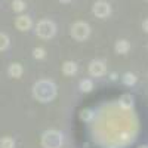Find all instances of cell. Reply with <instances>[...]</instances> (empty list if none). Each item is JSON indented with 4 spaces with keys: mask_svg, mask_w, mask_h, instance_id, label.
Listing matches in <instances>:
<instances>
[{
    "mask_svg": "<svg viewBox=\"0 0 148 148\" xmlns=\"http://www.w3.org/2000/svg\"><path fill=\"white\" fill-rule=\"evenodd\" d=\"M123 82H125L126 84H133L135 82H136V79H135V76L133 74H130V73H127V74H125V77H123Z\"/></svg>",
    "mask_w": 148,
    "mask_h": 148,
    "instance_id": "9a60e30c",
    "label": "cell"
},
{
    "mask_svg": "<svg viewBox=\"0 0 148 148\" xmlns=\"http://www.w3.org/2000/svg\"><path fill=\"white\" fill-rule=\"evenodd\" d=\"M55 33H56V25L51 19H43L36 27V34L42 39H52Z\"/></svg>",
    "mask_w": 148,
    "mask_h": 148,
    "instance_id": "3957f363",
    "label": "cell"
},
{
    "mask_svg": "<svg viewBox=\"0 0 148 148\" xmlns=\"http://www.w3.org/2000/svg\"><path fill=\"white\" fill-rule=\"evenodd\" d=\"M92 10H93L95 16H98V18H107L110 15V12H111V8H110V5L105 2V0H98V2H95Z\"/></svg>",
    "mask_w": 148,
    "mask_h": 148,
    "instance_id": "5b68a950",
    "label": "cell"
},
{
    "mask_svg": "<svg viewBox=\"0 0 148 148\" xmlns=\"http://www.w3.org/2000/svg\"><path fill=\"white\" fill-rule=\"evenodd\" d=\"M43 148H61L62 145V133L58 130H46L42 135Z\"/></svg>",
    "mask_w": 148,
    "mask_h": 148,
    "instance_id": "7a4b0ae2",
    "label": "cell"
},
{
    "mask_svg": "<svg viewBox=\"0 0 148 148\" xmlns=\"http://www.w3.org/2000/svg\"><path fill=\"white\" fill-rule=\"evenodd\" d=\"M79 86H80V90H82V92H90V90L93 89V83H92V80H89V79L82 80Z\"/></svg>",
    "mask_w": 148,
    "mask_h": 148,
    "instance_id": "8fae6325",
    "label": "cell"
},
{
    "mask_svg": "<svg viewBox=\"0 0 148 148\" xmlns=\"http://www.w3.org/2000/svg\"><path fill=\"white\" fill-rule=\"evenodd\" d=\"M139 148H148V147H147V145H141Z\"/></svg>",
    "mask_w": 148,
    "mask_h": 148,
    "instance_id": "d6986e66",
    "label": "cell"
},
{
    "mask_svg": "<svg viewBox=\"0 0 148 148\" xmlns=\"http://www.w3.org/2000/svg\"><path fill=\"white\" fill-rule=\"evenodd\" d=\"M76 71H77V65H76V62H73V61H67L62 65V73L65 76H74Z\"/></svg>",
    "mask_w": 148,
    "mask_h": 148,
    "instance_id": "ba28073f",
    "label": "cell"
},
{
    "mask_svg": "<svg viewBox=\"0 0 148 148\" xmlns=\"http://www.w3.org/2000/svg\"><path fill=\"white\" fill-rule=\"evenodd\" d=\"M105 71H107V67H105V64L102 62V61L95 59V61H92L90 65H89V73L92 74L93 77H101V76H104Z\"/></svg>",
    "mask_w": 148,
    "mask_h": 148,
    "instance_id": "8992f818",
    "label": "cell"
},
{
    "mask_svg": "<svg viewBox=\"0 0 148 148\" xmlns=\"http://www.w3.org/2000/svg\"><path fill=\"white\" fill-rule=\"evenodd\" d=\"M142 28H144V31L148 33V19H145V21L142 22Z\"/></svg>",
    "mask_w": 148,
    "mask_h": 148,
    "instance_id": "e0dca14e",
    "label": "cell"
},
{
    "mask_svg": "<svg viewBox=\"0 0 148 148\" xmlns=\"http://www.w3.org/2000/svg\"><path fill=\"white\" fill-rule=\"evenodd\" d=\"M8 73H9V76L10 77H14V79H19L21 77V74H22V67L19 64H10L9 68H8Z\"/></svg>",
    "mask_w": 148,
    "mask_h": 148,
    "instance_id": "9c48e42d",
    "label": "cell"
},
{
    "mask_svg": "<svg viewBox=\"0 0 148 148\" xmlns=\"http://www.w3.org/2000/svg\"><path fill=\"white\" fill-rule=\"evenodd\" d=\"M129 49H130V45L127 40H119L116 43V52L117 53H121V55H125L129 52Z\"/></svg>",
    "mask_w": 148,
    "mask_h": 148,
    "instance_id": "30bf717a",
    "label": "cell"
},
{
    "mask_svg": "<svg viewBox=\"0 0 148 148\" xmlns=\"http://www.w3.org/2000/svg\"><path fill=\"white\" fill-rule=\"evenodd\" d=\"M14 10L15 12H22L25 9V3H24V0H14Z\"/></svg>",
    "mask_w": 148,
    "mask_h": 148,
    "instance_id": "5bb4252c",
    "label": "cell"
},
{
    "mask_svg": "<svg viewBox=\"0 0 148 148\" xmlns=\"http://www.w3.org/2000/svg\"><path fill=\"white\" fill-rule=\"evenodd\" d=\"M89 34H90V27L86 22L79 21V22H76L71 27V36H73V39H76L79 42L86 40L89 37Z\"/></svg>",
    "mask_w": 148,
    "mask_h": 148,
    "instance_id": "277c9868",
    "label": "cell"
},
{
    "mask_svg": "<svg viewBox=\"0 0 148 148\" xmlns=\"http://www.w3.org/2000/svg\"><path fill=\"white\" fill-rule=\"evenodd\" d=\"M14 147H15V141L9 136H5L0 141V148H14Z\"/></svg>",
    "mask_w": 148,
    "mask_h": 148,
    "instance_id": "7c38bea8",
    "label": "cell"
},
{
    "mask_svg": "<svg viewBox=\"0 0 148 148\" xmlns=\"http://www.w3.org/2000/svg\"><path fill=\"white\" fill-rule=\"evenodd\" d=\"M15 25H16V28L21 30V31H27V30L31 28L33 22H31V18H30V16H27V15H21V16L16 18Z\"/></svg>",
    "mask_w": 148,
    "mask_h": 148,
    "instance_id": "52a82bcc",
    "label": "cell"
},
{
    "mask_svg": "<svg viewBox=\"0 0 148 148\" xmlns=\"http://www.w3.org/2000/svg\"><path fill=\"white\" fill-rule=\"evenodd\" d=\"M33 53H34V58H39V59L45 58V51L43 49H34Z\"/></svg>",
    "mask_w": 148,
    "mask_h": 148,
    "instance_id": "2e32d148",
    "label": "cell"
},
{
    "mask_svg": "<svg viewBox=\"0 0 148 148\" xmlns=\"http://www.w3.org/2000/svg\"><path fill=\"white\" fill-rule=\"evenodd\" d=\"M9 46V37L5 33H0V51H5Z\"/></svg>",
    "mask_w": 148,
    "mask_h": 148,
    "instance_id": "4fadbf2b",
    "label": "cell"
},
{
    "mask_svg": "<svg viewBox=\"0 0 148 148\" xmlns=\"http://www.w3.org/2000/svg\"><path fill=\"white\" fill-rule=\"evenodd\" d=\"M59 2H62V3H68V2H73V0H59Z\"/></svg>",
    "mask_w": 148,
    "mask_h": 148,
    "instance_id": "ac0fdd59",
    "label": "cell"
},
{
    "mask_svg": "<svg viewBox=\"0 0 148 148\" xmlns=\"http://www.w3.org/2000/svg\"><path fill=\"white\" fill-rule=\"evenodd\" d=\"M33 96L40 102H51L56 96V86L51 80H39L33 86Z\"/></svg>",
    "mask_w": 148,
    "mask_h": 148,
    "instance_id": "6da1fadb",
    "label": "cell"
}]
</instances>
